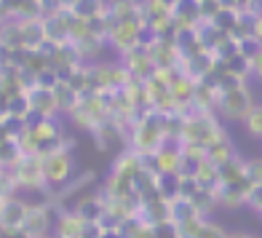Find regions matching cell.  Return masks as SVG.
Wrapping results in <instances>:
<instances>
[{"instance_id": "6da1fadb", "label": "cell", "mask_w": 262, "mask_h": 238, "mask_svg": "<svg viewBox=\"0 0 262 238\" xmlns=\"http://www.w3.org/2000/svg\"><path fill=\"white\" fill-rule=\"evenodd\" d=\"M131 150L139 156H152L166 142V128H163V113L161 110H145L137 115L131 123Z\"/></svg>"}, {"instance_id": "7a4b0ae2", "label": "cell", "mask_w": 262, "mask_h": 238, "mask_svg": "<svg viewBox=\"0 0 262 238\" xmlns=\"http://www.w3.org/2000/svg\"><path fill=\"white\" fill-rule=\"evenodd\" d=\"M225 128L214 118V113H185V126H182V145H195V147H209Z\"/></svg>"}, {"instance_id": "3957f363", "label": "cell", "mask_w": 262, "mask_h": 238, "mask_svg": "<svg viewBox=\"0 0 262 238\" xmlns=\"http://www.w3.org/2000/svg\"><path fill=\"white\" fill-rule=\"evenodd\" d=\"M254 104L252 99V91L246 89V83H238L233 89H225L220 91V102H217V110L222 118L228 121H241V118L249 113V107Z\"/></svg>"}, {"instance_id": "277c9868", "label": "cell", "mask_w": 262, "mask_h": 238, "mask_svg": "<svg viewBox=\"0 0 262 238\" xmlns=\"http://www.w3.org/2000/svg\"><path fill=\"white\" fill-rule=\"evenodd\" d=\"M14 169V182L16 187L25 190H46V177H43V158L32 153H21V158L11 166Z\"/></svg>"}, {"instance_id": "5b68a950", "label": "cell", "mask_w": 262, "mask_h": 238, "mask_svg": "<svg viewBox=\"0 0 262 238\" xmlns=\"http://www.w3.org/2000/svg\"><path fill=\"white\" fill-rule=\"evenodd\" d=\"M43 158V177H46V187H62L70 174H73V156L67 147H59Z\"/></svg>"}, {"instance_id": "8992f818", "label": "cell", "mask_w": 262, "mask_h": 238, "mask_svg": "<svg viewBox=\"0 0 262 238\" xmlns=\"http://www.w3.org/2000/svg\"><path fill=\"white\" fill-rule=\"evenodd\" d=\"M30 204L25 198H19L14 193H8L0 201V230H11V228H21V222L27 217Z\"/></svg>"}, {"instance_id": "52a82bcc", "label": "cell", "mask_w": 262, "mask_h": 238, "mask_svg": "<svg viewBox=\"0 0 262 238\" xmlns=\"http://www.w3.org/2000/svg\"><path fill=\"white\" fill-rule=\"evenodd\" d=\"M30 102H32V115L35 118H54V113L59 110L54 89L38 86V83H32V86H30Z\"/></svg>"}, {"instance_id": "ba28073f", "label": "cell", "mask_w": 262, "mask_h": 238, "mask_svg": "<svg viewBox=\"0 0 262 238\" xmlns=\"http://www.w3.org/2000/svg\"><path fill=\"white\" fill-rule=\"evenodd\" d=\"M49 225H51V211H49V206H43V204H30L27 217H25V222H21V228H25V230L35 238V235L49 233Z\"/></svg>"}, {"instance_id": "9c48e42d", "label": "cell", "mask_w": 262, "mask_h": 238, "mask_svg": "<svg viewBox=\"0 0 262 238\" xmlns=\"http://www.w3.org/2000/svg\"><path fill=\"white\" fill-rule=\"evenodd\" d=\"M107 209V196H104V190L99 196H89V198H83L75 204V214L83 220V222H99L102 220V214Z\"/></svg>"}, {"instance_id": "30bf717a", "label": "cell", "mask_w": 262, "mask_h": 238, "mask_svg": "<svg viewBox=\"0 0 262 238\" xmlns=\"http://www.w3.org/2000/svg\"><path fill=\"white\" fill-rule=\"evenodd\" d=\"M67 11H70V14H73L75 19H83V21H94V19L104 16L107 3H104V0H73Z\"/></svg>"}, {"instance_id": "8fae6325", "label": "cell", "mask_w": 262, "mask_h": 238, "mask_svg": "<svg viewBox=\"0 0 262 238\" xmlns=\"http://www.w3.org/2000/svg\"><path fill=\"white\" fill-rule=\"evenodd\" d=\"M206 158H209L211 163H217V166H222V163H228L230 158H235V147H233L230 137L225 134V132L206 147Z\"/></svg>"}, {"instance_id": "7c38bea8", "label": "cell", "mask_w": 262, "mask_h": 238, "mask_svg": "<svg viewBox=\"0 0 262 238\" xmlns=\"http://www.w3.org/2000/svg\"><path fill=\"white\" fill-rule=\"evenodd\" d=\"M193 177H195V182H198L201 187L214 190V193L220 190V166L211 163L209 158H204V161L195 166V169H193Z\"/></svg>"}, {"instance_id": "4fadbf2b", "label": "cell", "mask_w": 262, "mask_h": 238, "mask_svg": "<svg viewBox=\"0 0 262 238\" xmlns=\"http://www.w3.org/2000/svg\"><path fill=\"white\" fill-rule=\"evenodd\" d=\"M54 97H56V104H59V110H64V113H73L75 110V104H78V99H80V94L70 86L67 80H62L59 78L56 83H54Z\"/></svg>"}, {"instance_id": "5bb4252c", "label": "cell", "mask_w": 262, "mask_h": 238, "mask_svg": "<svg viewBox=\"0 0 262 238\" xmlns=\"http://www.w3.org/2000/svg\"><path fill=\"white\" fill-rule=\"evenodd\" d=\"M80 228H83V220L78 214L64 211V214H59V222H56V238H78Z\"/></svg>"}, {"instance_id": "9a60e30c", "label": "cell", "mask_w": 262, "mask_h": 238, "mask_svg": "<svg viewBox=\"0 0 262 238\" xmlns=\"http://www.w3.org/2000/svg\"><path fill=\"white\" fill-rule=\"evenodd\" d=\"M190 204L195 206V211L201 214V217H206V214H211V211H214V206L220 204V198H217V193H214V190L198 187L195 193L190 196Z\"/></svg>"}, {"instance_id": "2e32d148", "label": "cell", "mask_w": 262, "mask_h": 238, "mask_svg": "<svg viewBox=\"0 0 262 238\" xmlns=\"http://www.w3.org/2000/svg\"><path fill=\"white\" fill-rule=\"evenodd\" d=\"M187 238H228V233H225L217 222H209V220H198V225L193 230H190Z\"/></svg>"}, {"instance_id": "e0dca14e", "label": "cell", "mask_w": 262, "mask_h": 238, "mask_svg": "<svg viewBox=\"0 0 262 238\" xmlns=\"http://www.w3.org/2000/svg\"><path fill=\"white\" fill-rule=\"evenodd\" d=\"M241 121H244L249 134L262 139V104H252V107H249V113L241 118Z\"/></svg>"}, {"instance_id": "ac0fdd59", "label": "cell", "mask_w": 262, "mask_h": 238, "mask_svg": "<svg viewBox=\"0 0 262 238\" xmlns=\"http://www.w3.org/2000/svg\"><path fill=\"white\" fill-rule=\"evenodd\" d=\"M246 206L254 209L262 217V185H252V190H249V196H246Z\"/></svg>"}, {"instance_id": "d6986e66", "label": "cell", "mask_w": 262, "mask_h": 238, "mask_svg": "<svg viewBox=\"0 0 262 238\" xmlns=\"http://www.w3.org/2000/svg\"><path fill=\"white\" fill-rule=\"evenodd\" d=\"M246 177H249L254 185H262V158L246 161Z\"/></svg>"}, {"instance_id": "ffe728a7", "label": "cell", "mask_w": 262, "mask_h": 238, "mask_svg": "<svg viewBox=\"0 0 262 238\" xmlns=\"http://www.w3.org/2000/svg\"><path fill=\"white\" fill-rule=\"evenodd\" d=\"M102 233H104L102 222H83L80 228V238H102Z\"/></svg>"}, {"instance_id": "44dd1931", "label": "cell", "mask_w": 262, "mask_h": 238, "mask_svg": "<svg viewBox=\"0 0 262 238\" xmlns=\"http://www.w3.org/2000/svg\"><path fill=\"white\" fill-rule=\"evenodd\" d=\"M249 73H254L257 78H262V43L254 49V54H249Z\"/></svg>"}, {"instance_id": "7402d4cb", "label": "cell", "mask_w": 262, "mask_h": 238, "mask_svg": "<svg viewBox=\"0 0 262 238\" xmlns=\"http://www.w3.org/2000/svg\"><path fill=\"white\" fill-rule=\"evenodd\" d=\"M0 238H32L25 228H11V230H0Z\"/></svg>"}, {"instance_id": "603a6c76", "label": "cell", "mask_w": 262, "mask_h": 238, "mask_svg": "<svg viewBox=\"0 0 262 238\" xmlns=\"http://www.w3.org/2000/svg\"><path fill=\"white\" fill-rule=\"evenodd\" d=\"M8 102H11V94H6L3 89H0V118L8 115Z\"/></svg>"}, {"instance_id": "cb8c5ba5", "label": "cell", "mask_w": 262, "mask_h": 238, "mask_svg": "<svg viewBox=\"0 0 262 238\" xmlns=\"http://www.w3.org/2000/svg\"><path fill=\"white\" fill-rule=\"evenodd\" d=\"M102 238H126V233H123V228H104Z\"/></svg>"}, {"instance_id": "d4e9b609", "label": "cell", "mask_w": 262, "mask_h": 238, "mask_svg": "<svg viewBox=\"0 0 262 238\" xmlns=\"http://www.w3.org/2000/svg\"><path fill=\"white\" fill-rule=\"evenodd\" d=\"M228 238H259V235H252V233H230Z\"/></svg>"}, {"instance_id": "484cf974", "label": "cell", "mask_w": 262, "mask_h": 238, "mask_svg": "<svg viewBox=\"0 0 262 238\" xmlns=\"http://www.w3.org/2000/svg\"><path fill=\"white\" fill-rule=\"evenodd\" d=\"M35 238H56V235H49V233H43V235H35Z\"/></svg>"}, {"instance_id": "4316f807", "label": "cell", "mask_w": 262, "mask_h": 238, "mask_svg": "<svg viewBox=\"0 0 262 238\" xmlns=\"http://www.w3.org/2000/svg\"><path fill=\"white\" fill-rule=\"evenodd\" d=\"M6 196H8V193H6V190H3V187H0V201H3Z\"/></svg>"}, {"instance_id": "83f0119b", "label": "cell", "mask_w": 262, "mask_h": 238, "mask_svg": "<svg viewBox=\"0 0 262 238\" xmlns=\"http://www.w3.org/2000/svg\"><path fill=\"white\" fill-rule=\"evenodd\" d=\"M163 3H166V6H174V3H177V0H163Z\"/></svg>"}, {"instance_id": "f1b7e54d", "label": "cell", "mask_w": 262, "mask_h": 238, "mask_svg": "<svg viewBox=\"0 0 262 238\" xmlns=\"http://www.w3.org/2000/svg\"><path fill=\"white\" fill-rule=\"evenodd\" d=\"M0 3H3V0H0Z\"/></svg>"}]
</instances>
